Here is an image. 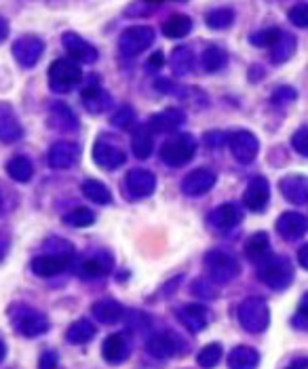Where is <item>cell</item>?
Instances as JSON below:
<instances>
[{
  "instance_id": "obj_35",
  "label": "cell",
  "mask_w": 308,
  "mask_h": 369,
  "mask_svg": "<svg viewBox=\"0 0 308 369\" xmlns=\"http://www.w3.org/2000/svg\"><path fill=\"white\" fill-rule=\"evenodd\" d=\"M295 47H297L295 36L281 32V39H279V41H276V45L270 49V60H272L274 64H285L287 60H291V58H293Z\"/></svg>"
},
{
  "instance_id": "obj_46",
  "label": "cell",
  "mask_w": 308,
  "mask_h": 369,
  "mask_svg": "<svg viewBox=\"0 0 308 369\" xmlns=\"http://www.w3.org/2000/svg\"><path fill=\"white\" fill-rule=\"evenodd\" d=\"M291 146L295 148L297 154L302 156H308V127H302L293 133L291 137Z\"/></svg>"
},
{
  "instance_id": "obj_48",
  "label": "cell",
  "mask_w": 308,
  "mask_h": 369,
  "mask_svg": "<svg viewBox=\"0 0 308 369\" xmlns=\"http://www.w3.org/2000/svg\"><path fill=\"white\" fill-rule=\"evenodd\" d=\"M293 100H295V89H291V87H279L272 93V104H276V106L291 104Z\"/></svg>"
},
{
  "instance_id": "obj_44",
  "label": "cell",
  "mask_w": 308,
  "mask_h": 369,
  "mask_svg": "<svg viewBox=\"0 0 308 369\" xmlns=\"http://www.w3.org/2000/svg\"><path fill=\"white\" fill-rule=\"evenodd\" d=\"M289 22L295 28H308V3H297L289 9Z\"/></svg>"
},
{
  "instance_id": "obj_57",
  "label": "cell",
  "mask_w": 308,
  "mask_h": 369,
  "mask_svg": "<svg viewBox=\"0 0 308 369\" xmlns=\"http://www.w3.org/2000/svg\"><path fill=\"white\" fill-rule=\"evenodd\" d=\"M5 207V196H3V186H0V211Z\"/></svg>"
},
{
  "instance_id": "obj_53",
  "label": "cell",
  "mask_w": 308,
  "mask_h": 369,
  "mask_svg": "<svg viewBox=\"0 0 308 369\" xmlns=\"http://www.w3.org/2000/svg\"><path fill=\"white\" fill-rule=\"evenodd\" d=\"M297 314H302L304 318H308V291L304 293V297H302V302H300V312Z\"/></svg>"
},
{
  "instance_id": "obj_31",
  "label": "cell",
  "mask_w": 308,
  "mask_h": 369,
  "mask_svg": "<svg viewBox=\"0 0 308 369\" xmlns=\"http://www.w3.org/2000/svg\"><path fill=\"white\" fill-rule=\"evenodd\" d=\"M260 365V352L251 346H234L228 354L230 369H255Z\"/></svg>"
},
{
  "instance_id": "obj_45",
  "label": "cell",
  "mask_w": 308,
  "mask_h": 369,
  "mask_svg": "<svg viewBox=\"0 0 308 369\" xmlns=\"http://www.w3.org/2000/svg\"><path fill=\"white\" fill-rule=\"evenodd\" d=\"M190 291H192V295L201 297L203 302H205V300H211V297H215V287H213V285H209V283H207V281H203V279H196V281H192V287H190Z\"/></svg>"
},
{
  "instance_id": "obj_41",
  "label": "cell",
  "mask_w": 308,
  "mask_h": 369,
  "mask_svg": "<svg viewBox=\"0 0 308 369\" xmlns=\"http://www.w3.org/2000/svg\"><path fill=\"white\" fill-rule=\"evenodd\" d=\"M205 22H207V26L213 28V30H226V28H230V26L234 24V11H230V9L211 11V13H207Z\"/></svg>"
},
{
  "instance_id": "obj_26",
  "label": "cell",
  "mask_w": 308,
  "mask_h": 369,
  "mask_svg": "<svg viewBox=\"0 0 308 369\" xmlns=\"http://www.w3.org/2000/svg\"><path fill=\"white\" fill-rule=\"evenodd\" d=\"M91 314L104 325H114L125 316V306L121 302L112 300V297H104V300H98L91 306Z\"/></svg>"
},
{
  "instance_id": "obj_37",
  "label": "cell",
  "mask_w": 308,
  "mask_h": 369,
  "mask_svg": "<svg viewBox=\"0 0 308 369\" xmlns=\"http://www.w3.org/2000/svg\"><path fill=\"white\" fill-rule=\"evenodd\" d=\"M171 68L178 76H186L194 70V53L188 47H178L171 53Z\"/></svg>"
},
{
  "instance_id": "obj_8",
  "label": "cell",
  "mask_w": 308,
  "mask_h": 369,
  "mask_svg": "<svg viewBox=\"0 0 308 369\" xmlns=\"http://www.w3.org/2000/svg\"><path fill=\"white\" fill-rule=\"evenodd\" d=\"M186 348L184 340L175 333V331H159L152 333L146 342V350L154 356V358H173L178 354H182V350Z\"/></svg>"
},
{
  "instance_id": "obj_36",
  "label": "cell",
  "mask_w": 308,
  "mask_h": 369,
  "mask_svg": "<svg viewBox=\"0 0 308 369\" xmlns=\"http://www.w3.org/2000/svg\"><path fill=\"white\" fill-rule=\"evenodd\" d=\"M201 64L207 72H220L226 68L228 64V53L217 47V45H209L205 51H203V58H201Z\"/></svg>"
},
{
  "instance_id": "obj_33",
  "label": "cell",
  "mask_w": 308,
  "mask_h": 369,
  "mask_svg": "<svg viewBox=\"0 0 308 369\" xmlns=\"http://www.w3.org/2000/svg\"><path fill=\"white\" fill-rule=\"evenodd\" d=\"M7 173H9L11 180H15V182H20V184H28V182L32 180V175H34V167H32V163H30L28 156L18 154V156L9 159V163H7Z\"/></svg>"
},
{
  "instance_id": "obj_32",
  "label": "cell",
  "mask_w": 308,
  "mask_h": 369,
  "mask_svg": "<svg viewBox=\"0 0 308 369\" xmlns=\"http://www.w3.org/2000/svg\"><path fill=\"white\" fill-rule=\"evenodd\" d=\"M95 333H98V329L89 318H79L66 329V340H68V344L81 346V344L91 342L95 337Z\"/></svg>"
},
{
  "instance_id": "obj_6",
  "label": "cell",
  "mask_w": 308,
  "mask_h": 369,
  "mask_svg": "<svg viewBox=\"0 0 308 369\" xmlns=\"http://www.w3.org/2000/svg\"><path fill=\"white\" fill-rule=\"evenodd\" d=\"M205 266H207V272H209L211 281L217 283V285L230 283L241 270L236 257L230 255L228 251H220V249H213L205 255Z\"/></svg>"
},
{
  "instance_id": "obj_10",
  "label": "cell",
  "mask_w": 308,
  "mask_h": 369,
  "mask_svg": "<svg viewBox=\"0 0 308 369\" xmlns=\"http://www.w3.org/2000/svg\"><path fill=\"white\" fill-rule=\"evenodd\" d=\"M74 255H64V253H43L36 255L30 264L32 272L43 279H53L62 272H66L72 266Z\"/></svg>"
},
{
  "instance_id": "obj_3",
  "label": "cell",
  "mask_w": 308,
  "mask_h": 369,
  "mask_svg": "<svg viewBox=\"0 0 308 369\" xmlns=\"http://www.w3.org/2000/svg\"><path fill=\"white\" fill-rule=\"evenodd\" d=\"M11 316H13V318H11V321H13V329H15L20 335L28 337V340L41 337V335H45V333L51 329L49 318H47L43 312H39V310H34V308H28V306L13 308V310H11Z\"/></svg>"
},
{
  "instance_id": "obj_50",
  "label": "cell",
  "mask_w": 308,
  "mask_h": 369,
  "mask_svg": "<svg viewBox=\"0 0 308 369\" xmlns=\"http://www.w3.org/2000/svg\"><path fill=\"white\" fill-rule=\"evenodd\" d=\"M297 262L304 270H308V243L297 249Z\"/></svg>"
},
{
  "instance_id": "obj_24",
  "label": "cell",
  "mask_w": 308,
  "mask_h": 369,
  "mask_svg": "<svg viewBox=\"0 0 308 369\" xmlns=\"http://www.w3.org/2000/svg\"><path fill=\"white\" fill-rule=\"evenodd\" d=\"M49 165L53 169H70L79 159V146L72 142H55L49 148Z\"/></svg>"
},
{
  "instance_id": "obj_29",
  "label": "cell",
  "mask_w": 308,
  "mask_h": 369,
  "mask_svg": "<svg viewBox=\"0 0 308 369\" xmlns=\"http://www.w3.org/2000/svg\"><path fill=\"white\" fill-rule=\"evenodd\" d=\"M49 125L58 131H74L79 127V121L64 102H55L49 108Z\"/></svg>"
},
{
  "instance_id": "obj_28",
  "label": "cell",
  "mask_w": 308,
  "mask_h": 369,
  "mask_svg": "<svg viewBox=\"0 0 308 369\" xmlns=\"http://www.w3.org/2000/svg\"><path fill=\"white\" fill-rule=\"evenodd\" d=\"M131 150L135 154V159L146 161L152 150H154V133L150 131L148 123L146 125H138L131 133Z\"/></svg>"
},
{
  "instance_id": "obj_25",
  "label": "cell",
  "mask_w": 308,
  "mask_h": 369,
  "mask_svg": "<svg viewBox=\"0 0 308 369\" xmlns=\"http://www.w3.org/2000/svg\"><path fill=\"white\" fill-rule=\"evenodd\" d=\"M281 194L293 203V205H304L308 203V177L304 175H287L281 180Z\"/></svg>"
},
{
  "instance_id": "obj_15",
  "label": "cell",
  "mask_w": 308,
  "mask_h": 369,
  "mask_svg": "<svg viewBox=\"0 0 308 369\" xmlns=\"http://www.w3.org/2000/svg\"><path fill=\"white\" fill-rule=\"evenodd\" d=\"M127 161V154L125 150H121L119 146L110 144V142H104V140H98L95 146H93V163L106 171H114L119 167H123Z\"/></svg>"
},
{
  "instance_id": "obj_1",
  "label": "cell",
  "mask_w": 308,
  "mask_h": 369,
  "mask_svg": "<svg viewBox=\"0 0 308 369\" xmlns=\"http://www.w3.org/2000/svg\"><path fill=\"white\" fill-rule=\"evenodd\" d=\"M47 76H49V89L58 95H64L70 93L83 81V68L74 60L62 58L49 66Z\"/></svg>"
},
{
  "instance_id": "obj_30",
  "label": "cell",
  "mask_w": 308,
  "mask_h": 369,
  "mask_svg": "<svg viewBox=\"0 0 308 369\" xmlns=\"http://www.w3.org/2000/svg\"><path fill=\"white\" fill-rule=\"evenodd\" d=\"M245 255L255 264H264L268 257H272L268 234L266 232H255L253 236H249L247 243H245Z\"/></svg>"
},
{
  "instance_id": "obj_43",
  "label": "cell",
  "mask_w": 308,
  "mask_h": 369,
  "mask_svg": "<svg viewBox=\"0 0 308 369\" xmlns=\"http://www.w3.org/2000/svg\"><path fill=\"white\" fill-rule=\"evenodd\" d=\"M135 123V110L131 106H121L112 116H110V125L116 129H131V125Z\"/></svg>"
},
{
  "instance_id": "obj_55",
  "label": "cell",
  "mask_w": 308,
  "mask_h": 369,
  "mask_svg": "<svg viewBox=\"0 0 308 369\" xmlns=\"http://www.w3.org/2000/svg\"><path fill=\"white\" fill-rule=\"evenodd\" d=\"M7 344H5V340L3 337H0V365H3V361L7 358Z\"/></svg>"
},
{
  "instance_id": "obj_2",
  "label": "cell",
  "mask_w": 308,
  "mask_h": 369,
  "mask_svg": "<svg viewBox=\"0 0 308 369\" xmlns=\"http://www.w3.org/2000/svg\"><path fill=\"white\" fill-rule=\"evenodd\" d=\"M196 154V142L190 133H175L161 146V161L169 167H182Z\"/></svg>"
},
{
  "instance_id": "obj_54",
  "label": "cell",
  "mask_w": 308,
  "mask_h": 369,
  "mask_svg": "<svg viewBox=\"0 0 308 369\" xmlns=\"http://www.w3.org/2000/svg\"><path fill=\"white\" fill-rule=\"evenodd\" d=\"M287 369H308V358H295Z\"/></svg>"
},
{
  "instance_id": "obj_7",
  "label": "cell",
  "mask_w": 308,
  "mask_h": 369,
  "mask_svg": "<svg viewBox=\"0 0 308 369\" xmlns=\"http://www.w3.org/2000/svg\"><path fill=\"white\" fill-rule=\"evenodd\" d=\"M156 34L150 26H131L119 39V49L125 58H135L152 47Z\"/></svg>"
},
{
  "instance_id": "obj_5",
  "label": "cell",
  "mask_w": 308,
  "mask_h": 369,
  "mask_svg": "<svg viewBox=\"0 0 308 369\" xmlns=\"http://www.w3.org/2000/svg\"><path fill=\"white\" fill-rule=\"evenodd\" d=\"M239 323L249 333H262L270 325V310L262 297H247L239 306Z\"/></svg>"
},
{
  "instance_id": "obj_19",
  "label": "cell",
  "mask_w": 308,
  "mask_h": 369,
  "mask_svg": "<svg viewBox=\"0 0 308 369\" xmlns=\"http://www.w3.org/2000/svg\"><path fill=\"white\" fill-rule=\"evenodd\" d=\"M178 318L188 331L199 333L209 325V308L205 304H186L178 308Z\"/></svg>"
},
{
  "instance_id": "obj_56",
  "label": "cell",
  "mask_w": 308,
  "mask_h": 369,
  "mask_svg": "<svg viewBox=\"0 0 308 369\" xmlns=\"http://www.w3.org/2000/svg\"><path fill=\"white\" fill-rule=\"evenodd\" d=\"M5 255H7V243H5V239H0V262L5 260Z\"/></svg>"
},
{
  "instance_id": "obj_16",
  "label": "cell",
  "mask_w": 308,
  "mask_h": 369,
  "mask_svg": "<svg viewBox=\"0 0 308 369\" xmlns=\"http://www.w3.org/2000/svg\"><path fill=\"white\" fill-rule=\"evenodd\" d=\"M215 182H217V175L211 169L201 167V169L190 171L182 180V192L186 196H203V194H207L215 186Z\"/></svg>"
},
{
  "instance_id": "obj_14",
  "label": "cell",
  "mask_w": 308,
  "mask_h": 369,
  "mask_svg": "<svg viewBox=\"0 0 308 369\" xmlns=\"http://www.w3.org/2000/svg\"><path fill=\"white\" fill-rule=\"evenodd\" d=\"M62 45L68 51L70 60H74L76 64H93L98 62V49L87 43L83 36L74 34V32H66L62 36Z\"/></svg>"
},
{
  "instance_id": "obj_27",
  "label": "cell",
  "mask_w": 308,
  "mask_h": 369,
  "mask_svg": "<svg viewBox=\"0 0 308 369\" xmlns=\"http://www.w3.org/2000/svg\"><path fill=\"white\" fill-rule=\"evenodd\" d=\"M211 224L217 228V230H230L234 228L236 224H241L243 220V211L241 207H236L234 203H224L220 207H215L209 215Z\"/></svg>"
},
{
  "instance_id": "obj_18",
  "label": "cell",
  "mask_w": 308,
  "mask_h": 369,
  "mask_svg": "<svg viewBox=\"0 0 308 369\" xmlns=\"http://www.w3.org/2000/svg\"><path fill=\"white\" fill-rule=\"evenodd\" d=\"M125 186L133 199H144L156 190V177L148 169H131L125 177Z\"/></svg>"
},
{
  "instance_id": "obj_13",
  "label": "cell",
  "mask_w": 308,
  "mask_h": 369,
  "mask_svg": "<svg viewBox=\"0 0 308 369\" xmlns=\"http://www.w3.org/2000/svg\"><path fill=\"white\" fill-rule=\"evenodd\" d=\"M102 354H104V361L110 363V365H121L129 358L131 354V340L125 331L121 333H110L104 344H102Z\"/></svg>"
},
{
  "instance_id": "obj_38",
  "label": "cell",
  "mask_w": 308,
  "mask_h": 369,
  "mask_svg": "<svg viewBox=\"0 0 308 369\" xmlns=\"http://www.w3.org/2000/svg\"><path fill=\"white\" fill-rule=\"evenodd\" d=\"M83 194H85V199H89L98 205H108L112 201V192L100 180H85L83 182Z\"/></svg>"
},
{
  "instance_id": "obj_39",
  "label": "cell",
  "mask_w": 308,
  "mask_h": 369,
  "mask_svg": "<svg viewBox=\"0 0 308 369\" xmlns=\"http://www.w3.org/2000/svg\"><path fill=\"white\" fill-rule=\"evenodd\" d=\"M64 224L72 226V228H87V226L95 224V213L87 207H76L64 215Z\"/></svg>"
},
{
  "instance_id": "obj_4",
  "label": "cell",
  "mask_w": 308,
  "mask_h": 369,
  "mask_svg": "<svg viewBox=\"0 0 308 369\" xmlns=\"http://www.w3.org/2000/svg\"><path fill=\"white\" fill-rule=\"evenodd\" d=\"M293 266L287 257H268L257 268V276L264 285H268L274 291H283L293 281Z\"/></svg>"
},
{
  "instance_id": "obj_11",
  "label": "cell",
  "mask_w": 308,
  "mask_h": 369,
  "mask_svg": "<svg viewBox=\"0 0 308 369\" xmlns=\"http://www.w3.org/2000/svg\"><path fill=\"white\" fill-rule=\"evenodd\" d=\"M11 51H13L15 62L22 68H34L39 64V60L43 58L45 43L41 39H36V36H22V39H18L13 43Z\"/></svg>"
},
{
  "instance_id": "obj_12",
  "label": "cell",
  "mask_w": 308,
  "mask_h": 369,
  "mask_svg": "<svg viewBox=\"0 0 308 369\" xmlns=\"http://www.w3.org/2000/svg\"><path fill=\"white\" fill-rule=\"evenodd\" d=\"M74 268H76V274L81 279L93 281V279L106 276L112 270V255L108 251H98V253L83 257Z\"/></svg>"
},
{
  "instance_id": "obj_49",
  "label": "cell",
  "mask_w": 308,
  "mask_h": 369,
  "mask_svg": "<svg viewBox=\"0 0 308 369\" xmlns=\"http://www.w3.org/2000/svg\"><path fill=\"white\" fill-rule=\"evenodd\" d=\"M163 66H165V55H163L161 51L152 53V58L148 60V70H150V72H156V70H161Z\"/></svg>"
},
{
  "instance_id": "obj_9",
  "label": "cell",
  "mask_w": 308,
  "mask_h": 369,
  "mask_svg": "<svg viewBox=\"0 0 308 369\" xmlns=\"http://www.w3.org/2000/svg\"><path fill=\"white\" fill-rule=\"evenodd\" d=\"M228 146H230L232 156H234L239 163H243V165L253 163L255 156H257V150H260L257 137H255L251 131H247V129H236V131H232L230 137H228Z\"/></svg>"
},
{
  "instance_id": "obj_22",
  "label": "cell",
  "mask_w": 308,
  "mask_h": 369,
  "mask_svg": "<svg viewBox=\"0 0 308 369\" xmlns=\"http://www.w3.org/2000/svg\"><path fill=\"white\" fill-rule=\"evenodd\" d=\"M81 100H83V106H85V110H87L89 114H102V112H106V110L110 108V104H112L110 93L104 91L100 83L87 85V87L83 89V93H81Z\"/></svg>"
},
{
  "instance_id": "obj_52",
  "label": "cell",
  "mask_w": 308,
  "mask_h": 369,
  "mask_svg": "<svg viewBox=\"0 0 308 369\" xmlns=\"http://www.w3.org/2000/svg\"><path fill=\"white\" fill-rule=\"evenodd\" d=\"M7 34H9V24L5 18H0V43L7 39Z\"/></svg>"
},
{
  "instance_id": "obj_20",
  "label": "cell",
  "mask_w": 308,
  "mask_h": 369,
  "mask_svg": "<svg viewBox=\"0 0 308 369\" xmlns=\"http://www.w3.org/2000/svg\"><path fill=\"white\" fill-rule=\"evenodd\" d=\"M306 230H308V220L297 211H287L276 220V232L285 241H297L306 234Z\"/></svg>"
},
{
  "instance_id": "obj_47",
  "label": "cell",
  "mask_w": 308,
  "mask_h": 369,
  "mask_svg": "<svg viewBox=\"0 0 308 369\" xmlns=\"http://www.w3.org/2000/svg\"><path fill=\"white\" fill-rule=\"evenodd\" d=\"M60 367V354L58 350H45L39 358V369H58Z\"/></svg>"
},
{
  "instance_id": "obj_51",
  "label": "cell",
  "mask_w": 308,
  "mask_h": 369,
  "mask_svg": "<svg viewBox=\"0 0 308 369\" xmlns=\"http://www.w3.org/2000/svg\"><path fill=\"white\" fill-rule=\"evenodd\" d=\"M159 91H163V93H173L175 89H173V85H171V81H167V79H161V81H156V85H154Z\"/></svg>"
},
{
  "instance_id": "obj_17",
  "label": "cell",
  "mask_w": 308,
  "mask_h": 369,
  "mask_svg": "<svg viewBox=\"0 0 308 369\" xmlns=\"http://www.w3.org/2000/svg\"><path fill=\"white\" fill-rule=\"evenodd\" d=\"M268 201H270V184H268V180L262 177V175L253 177V180L249 182V186L245 188V192H243V203H245V207H247L249 211L260 213V211L266 209Z\"/></svg>"
},
{
  "instance_id": "obj_40",
  "label": "cell",
  "mask_w": 308,
  "mask_h": 369,
  "mask_svg": "<svg viewBox=\"0 0 308 369\" xmlns=\"http://www.w3.org/2000/svg\"><path fill=\"white\" fill-rule=\"evenodd\" d=\"M222 358V346L220 344H207L201 348V352L196 354V363L203 369H213Z\"/></svg>"
},
{
  "instance_id": "obj_34",
  "label": "cell",
  "mask_w": 308,
  "mask_h": 369,
  "mask_svg": "<svg viewBox=\"0 0 308 369\" xmlns=\"http://www.w3.org/2000/svg\"><path fill=\"white\" fill-rule=\"evenodd\" d=\"M192 32V20L188 15L175 13L163 24V34L167 39H184Z\"/></svg>"
},
{
  "instance_id": "obj_21",
  "label": "cell",
  "mask_w": 308,
  "mask_h": 369,
  "mask_svg": "<svg viewBox=\"0 0 308 369\" xmlns=\"http://www.w3.org/2000/svg\"><path fill=\"white\" fill-rule=\"evenodd\" d=\"M22 137H24V127L13 114V108L9 104H0V142L15 144Z\"/></svg>"
},
{
  "instance_id": "obj_42",
  "label": "cell",
  "mask_w": 308,
  "mask_h": 369,
  "mask_svg": "<svg viewBox=\"0 0 308 369\" xmlns=\"http://www.w3.org/2000/svg\"><path fill=\"white\" fill-rule=\"evenodd\" d=\"M279 39H281V30L279 28H266V30L253 32L249 36V43L255 45V47H270L272 49Z\"/></svg>"
},
{
  "instance_id": "obj_23",
  "label": "cell",
  "mask_w": 308,
  "mask_h": 369,
  "mask_svg": "<svg viewBox=\"0 0 308 369\" xmlns=\"http://www.w3.org/2000/svg\"><path fill=\"white\" fill-rule=\"evenodd\" d=\"M186 116L182 110L178 108H167L159 114H154L150 121H148V127L152 133H175L182 125H184Z\"/></svg>"
}]
</instances>
